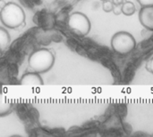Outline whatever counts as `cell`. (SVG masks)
Returning <instances> with one entry per match:
<instances>
[{"mask_svg": "<svg viewBox=\"0 0 153 137\" xmlns=\"http://www.w3.org/2000/svg\"><path fill=\"white\" fill-rule=\"evenodd\" d=\"M67 25L69 29L77 36H87L91 29V23L88 16L81 12H74L68 17Z\"/></svg>", "mask_w": 153, "mask_h": 137, "instance_id": "cell-4", "label": "cell"}, {"mask_svg": "<svg viewBox=\"0 0 153 137\" xmlns=\"http://www.w3.org/2000/svg\"><path fill=\"white\" fill-rule=\"evenodd\" d=\"M139 21L145 29L153 31V5L142 7L139 12Z\"/></svg>", "mask_w": 153, "mask_h": 137, "instance_id": "cell-5", "label": "cell"}, {"mask_svg": "<svg viewBox=\"0 0 153 137\" xmlns=\"http://www.w3.org/2000/svg\"><path fill=\"white\" fill-rule=\"evenodd\" d=\"M13 111V103L5 99L0 92V118L9 115Z\"/></svg>", "mask_w": 153, "mask_h": 137, "instance_id": "cell-7", "label": "cell"}, {"mask_svg": "<svg viewBox=\"0 0 153 137\" xmlns=\"http://www.w3.org/2000/svg\"><path fill=\"white\" fill-rule=\"evenodd\" d=\"M55 60V54L50 49L39 48L31 53L28 59V64L33 71L46 73L53 68Z\"/></svg>", "mask_w": 153, "mask_h": 137, "instance_id": "cell-2", "label": "cell"}, {"mask_svg": "<svg viewBox=\"0 0 153 137\" xmlns=\"http://www.w3.org/2000/svg\"><path fill=\"white\" fill-rule=\"evenodd\" d=\"M146 70L149 72H151L153 75V56L149 60V62H147V64H146Z\"/></svg>", "mask_w": 153, "mask_h": 137, "instance_id": "cell-11", "label": "cell"}, {"mask_svg": "<svg viewBox=\"0 0 153 137\" xmlns=\"http://www.w3.org/2000/svg\"><path fill=\"white\" fill-rule=\"evenodd\" d=\"M139 4L143 7V6H152L153 0H137Z\"/></svg>", "mask_w": 153, "mask_h": 137, "instance_id": "cell-10", "label": "cell"}, {"mask_svg": "<svg viewBox=\"0 0 153 137\" xmlns=\"http://www.w3.org/2000/svg\"><path fill=\"white\" fill-rule=\"evenodd\" d=\"M10 43H11V37L9 32L6 30V29L0 27V48L2 49V51L8 48Z\"/></svg>", "mask_w": 153, "mask_h": 137, "instance_id": "cell-8", "label": "cell"}, {"mask_svg": "<svg viewBox=\"0 0 153 137\" xmlns=\"http://www.w3.org/2000/svg\"><path fill=\"white\" fill-rule=\"evenodd\" d=\"M24 10L16 3H6L0 10V21L8 29H17L25 21Z\"/></svg>", "mask_w": 153, "mask_h": 137, "instance_id": "cell-1", "label": "cell"}, {"mask_svg": "<svg viewBox=\"0 0 153 137\" xmlns=\"http://www.w3.org/2000/svg\"><path fill=\"white\" fill-rule=\"evenodd\" d=\"M121 12L126 16H132L136 12L135 4L131 1H126L122 4Z\"/></svg>", "mask_w": 153, "mask_h": 137, "instance_id": "cell-9", "label": "cell"}, {"mask_svg": "<svg viewBox=\"0 0 153 137\" xmlns=\"http://www.w3.org/2000/svg\"><path fill=\"white\" fill-rule=\"evenodd\" d=\"M20 84L26 86H40L44 85V82L39 73L33 71L24 73L20 79Z\"/></svg>", "mask_w": 153, "mask_h": 137, "instance_id": "cell-6", "label": "cell"}, {"mask_svg": "<svg viewBox=\"0 0 153 137\" xmlns=\"http://www.w3.org/2000/svg\"><path fill=\"white\" fill-rule=\"evenodd\" d=\"M110 45L114 52L118 54L126 55L134 50L136 40L130 32L121 30L112 36Z\"/></svg>", "mask_w": 153, "mask_h": 137, "instance_id": "cell-3", "label": "cell"}]
</instances>
